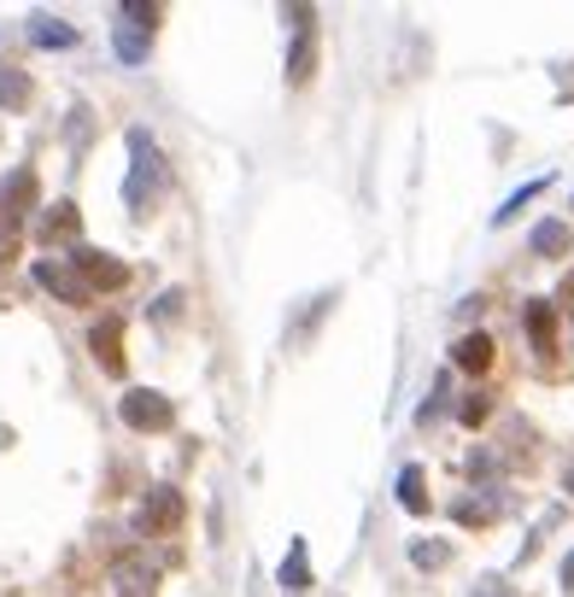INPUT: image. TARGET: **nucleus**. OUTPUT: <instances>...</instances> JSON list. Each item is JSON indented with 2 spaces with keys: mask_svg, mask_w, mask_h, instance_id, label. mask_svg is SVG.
<instances>
[{
  "mask_svg": "<svg viewBox=\"0 0 574 597\" xmlns=\"http://www.w3.org/2000/svg\"><path fill=\"white\" fill-rule=\"evenodd\" d=\"M117 416H124L135 434H164L176 422V404L164 399V392H153V387H129L124 399H117Z\"/></svg>",
  "mask_w": 574,
  "mask_h": 597,
  "instance_id": "obj_1",
  "label": "nucleus"
},
{
  "mask_svg": "<svg viewBox=\"0 0 574 597\" xmlns=\"http://www.w3.org/2000/svg\"><path fill=\"white\" fill-rule=\"evenodd\" d=\"M82 276L89 294H117V287L129 282V264H117L112 252H94V246H71V259H65Z\"/></svg>",
  "mask_w": 574,
  "mask_h": 597,
  "instance_id": "obj_2",
  "label": "nucleus"
},
{
  "mask_svg": "<svg viewBox=\"0 0 574 597\" xmlns=\"http://www.w3.org/2000/svg\"><path fill=\"white\" fill-rule=\"evenodd\" d=\"M282 19H294V54H287V82H311V71H317V12L311 7H282Z\"/></svg>",
  "mask_w": 574,
  "mask_h": 597,
  "instance_id": "obj_3",
  "label": "nucleus"
},
{
  "mask_svg": "<svg viewBox=\"0 0 574 597\" xmlns=\"http://www.w3.org/2000/svg\"><path fill=\"white\" fill-rule=\"evenodd\" d=\"M129 152H135V170L124 182V199H129V211H141L147 194L159 187V147L147 141V129H129Z\"/></svg>",
  "mask_w": 574,
  "mask_h": 597,
  "instance_id": "obj_4",
  "label": "nucleus"
},
{
  "mask_svg": "<svg viewBox=\"0 0 574 597\" xmlns=\"http://www.w3.org/2000/svg\"><path fill=\"white\" fill-rule=\"evenodd\" d=\"M112 586H117V597H153L159 592V569L147 556H117L112 562Z\"/></svg>",
  "mask_w": 574,
  "mask_h": 597,
  "instance_id": "obj_5",
  "label": "nucleus"
},
{
  "mask_svg": "<svg viewBox=\"0 0 574 597\" xmlns=\"http://www.w3.org/2000/svg\"><path fill=\"white\" fill-rule=\"evenodd\" d=\"M36 282L47 287V294H59L65 305H89V299H94L89 287H82V276H77L65 259H36Z\"/></svg>",
  "mask_w": 574,
  "mask_h": 597,
  "instance_id": "obj_6",
  "label": "nucleus"
},
{
  "mask_svg": "<svg viewBox=\"0 0 574 597\" xmlns=\"http://www.w3.org/2000/svg\"><path fill=\"white\" fill-rule=\"evenodd\" d=\"M0 211H7L12 223L36 211V170H30V164H19L7 182H0Z\"/></svg>",
  "mask_w": 574,
  "mask_h": 597,
  "instance_id": "obj_7",
  "label": "nucleus"
},
{
  "mask_svg": "<svg viewBox=\"0 0 574 597\" xmlns=\"http://www.w3.org/2000/svg\"><path fill=\"white\" fill-rule=\"evenodd\" d=\"M89 346H94V357H100V369H106V375H124V322H117V317L94 322Z\"/></svg>",
  "mask_w": 574,
  "mask_h": 597,
  "instance_id": "obj_8",
  "label": "nucleus"
},
{
  "mask_svg": "<svg viewBox=\"0 0 574 597\" xmlns=\"http://www.w3.org/2000/svg\"><path fill=\"white\" fill-rule=\"evenodd\" d=\"M182 521V492L176 486H153V498L141 504V527H153V533H171Z\"/></svg>",
  "mask_w": 574,
  "mask_h": 597,
  "instance_id": "obj_9",
  "label": "nucleus"
},
{
  "mask_svg": "<svg viewBox=\"0 0 574 597\" xmlns=\"http://www.w3.org/2000/svg\"><path fill=\"white\" fill-rule=\"evenodd\" d=\"M521 317H528L533 352H556V311H551V299H528V305H521Z\"/></svg>",
  "mask_w": 574,
  "mask_h": 597,
  "instance_id": "obj_10",
  "label": "nucleus"
},
{
  "mask_svg": "<svg viewBox=\"0 0 574 597\" xmlns=\"http://www.w3.org/2000/svg\"><path fill=\"white\" fill-rule=\"evenodd\" d=\"M282 586H287V592H311V544H306V539H287Z\"/></svg>",
  "mask_w": 574,
  "mask_h": 597,
  "instance_id": "obj_11",
  "label": "nucleus"
},
{
  "mask_svg": "<svg viewBox=\"0 0 574 597\" xmlns=\"http://www.w3.org/2000/svg\"><path fill=\"white\" fill-rule=\"evenodd\" d=\"M77 229H82V217H77V206L71 199H59V206H47V217H42V241L54 246V241H77Z\"/></svg>",
  "mask_w": 574,
  "mask_h": 597,
  "instance_id": "obj_12",
  "label": "nucleus"
},
{
  "mask_svg": "<svg viewBox=\"0 0 574 597\" xmlns=\"http://www.w3.org/2000/svg\"><path fill=\"white\" fill-rule=\"evenodd\" d=\"M451 364H458V369H469V375L493 369V340H486V334H463L458 346H451Z\"/></svg>",
  "mask_w": 574,
  "mask_h": 597,
  "instance_id": "obj_13",
  "label": "nucleus"
},
{
  "mask_svg": "<svg viewBox=\"0 0 574 597\" xmlns=\"http://www.w3.org/2000/svg\"><path fill=\"white\" fill-rule=\"evenodd\" d=\"M30 42H36V47H77V30L59 24V19H47V12H36V19H30Z\"/></svg>",
  "mask_w": 574,
  "mask_h": 597,
  "instance_id": "obj_14",
  "label": "nucleus"
},
{
  "mask_svg": "<svg viewBox=\"0 0 574 597\" xmlns=\"http://www.w3.org/2000/svg\"><path fill=\"white\" fill-rule=\"evenodd\" d=\"M528 246L539 252V259H563V252H569V223H556V217H551V223H539Z\"/></svg>",
  "mask_w": 574,
  "mask_h": 597,
  "instance_id": "obj_15",
  "label": "nucleus"
},
{
  "mask_svg": "<svg viewBox=\"0 0 574 597\" xmlns=\"http://www.w3.org/2000/svg\"><path fill=\"white\" fill-rule=\"evenodd\" d=\"M422 486H428V474H422L416 463L399 474V504L411 509V516H422V509H428V492H422Z\"/></svg>",
  "mask_w": 574,
  "mask_h": 597,
  "instance_id": "obj_16",
  "label": "nucleus"
},
{
  "mask_svg": "<svg viewBox=\"0 0 574 597\" xmlns=\"http://www.w3.org/2000/svg\"><path fill=\"white\" fill-rule=\"evenodd\" d=\"M0 106H7V112L30 106V77L24 71H0Z\"/></svg>",
  "mask_w": 574,
  "mask_h": 597,
  "instance_id": "obj_17",
  "label": "nucleus"
},
{
  "mask_svg": "<svg viewBox=\"0 0 574 597\" xmlns=\"http://www.w3.org/2000/svg\"><path fill=\"white\" fill-rule=\"evenodd\" d=\"M546 187H551L546 176H539V182H528V187H521V194H510V199H504V206L493 211V223H510V217H516L521 206H533V199H539V194H546Z\"/></svg>",
  "mask_w": 574,
  "mask_h": 597,
  "instance_id": "obj_18",
  "label": "nucleus"
},
{
  "mask_svg": "<svg viewBox=\"0 0 574 597\" xmlns=\"http://www.w3.org/2000/svg\"><path fill=\"white\" fill-rule=\"evenodd\" d=\"M486 416H493V392H469V399L458 404V422H463V428H481Z\"/></svg>",
  "mask_w": 574,
  "mask_h": 597,
  "instance_id": "obj_19",
  "label": "nucleus"
},
{
  "mask_svg": "<svg viewBox=\"0 0 574 597\" xmlns=\"http://www.w3.org/2000/svg\"><path fill=\"white\" fill-rule=\"evenodd\" d=\"M117 54H124L129 65H141V59H147V36H141L135 24H117Z\"/></svg>",
  "mask_w": 574,
  "mask_h": 597,
  "instance_id": "obj_20",
  "label": "nucleus"
},
{
  "mask_svg": "<svg viewBox=\"0 0 574 597\" xmlns=\"http://www.w3.org/2000/svg\"><path fill=\"white\" fill-rule=\"evenodd\" d=\"M411 562H416V569H446L451 551H446V544H434V539H416L411 544Z\"/></svg>",
  "mask_w": 574,
  "mask_h": 597,
  "instance_id": "obj_21",
  "label": "nucleus"
},
{
  "mask_svg": "<svg viewBox=\"0 0 574 597\" xmlns=\"http://www.w3.org/2000/svg\"><path fill=\"white\" fill-rule=\"evenodd\" d=\"M469 597H516L510 586H504V579L498 574H486V579H475V592H469Z\"/></svg>",
  "mask_w": 574,
  "mask_h": 597,
  "instance_id": "obj_22",
  "label": "nucleus"
},
{
  "mask_svg": "<svg viewBox=\"0 0 574 597\" xmlns=\"http://www.w3.org/2000/svg\"><path fill=\"white\" fill-rule=\"evenodd\" d=\"M563 586H574V551H569V562H563Z\"/></svg>",
  "mask_w": 574,
  "mask_h": 597,
  "instance_id": "obj_23",
  "label": "nucleus"
},
{
  "mask_svg": "<svg viewBox=\"0 0 574 597\" xmlns=\"http://www.w3.org/2000/svg\"><path fill=\"white\" fill-rule=\"evenodd\" d=\"M569 492H574V463H569Z\"/></svg>",
  "mask_w": 574,
  "mask_h": 597,
  "instance_id": "obj_24",
  "label": "nucleus"
},
{
  "mask_svg": "<svg viewBox=\"0 0 574 597\" xmlns=\"http://www.w3.org/2000/svg\"><path fill=\"white\" fill-rule=\"evenodd\" d=\"M569 340H574V317H569Z\"/></svg>",
  "mask_w": 574,
  "mask_h": 597,
  "instance_id": "obj_25",
  "label": "nucleus"
}]
</instances>
